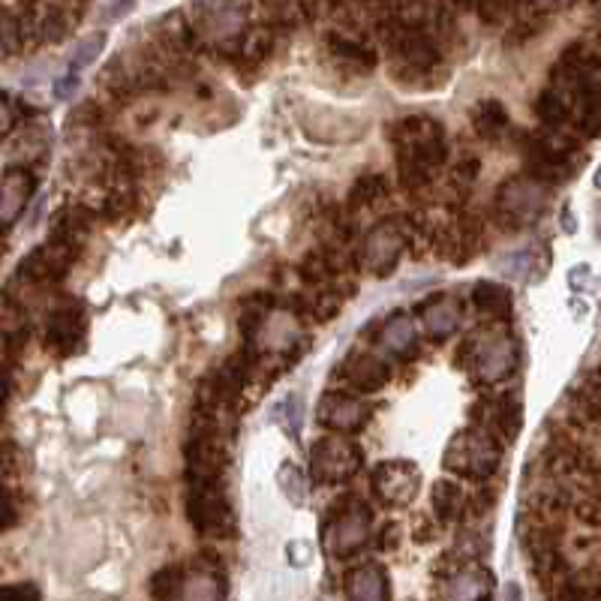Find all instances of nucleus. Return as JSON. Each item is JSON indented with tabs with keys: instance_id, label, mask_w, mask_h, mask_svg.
I'll list each match as a JSON object with an SVG mask.
<instances>
[{
	"instance_id": "nucleus-7",
	"label": "nucleus",
	"mask_w": 601,
	"mask_h": 601,
	"mask_svg": "<svg viewBox=\"0 0 601 601\" xmlns=\"http://www.w3.org/2000/svg\"><path fill=\"white\" fill-rule=\"evenodd\" d=\"M364 463V454L358 448V442H352L349 436H322L313 442L310 448V475L316 484H340L349 481L352 475H358Z\"/></svg>"
},
{
	"instance_id": "nucleus-12",
	"label": "nucleus",
	"mask_w": 601,
	"mask_h": 601,
	"mask_svg": "<svg viewBox=\"0 0 601 601\" xmlns=\"http://www.w3.org/2000/svg\"><path fill=\"white\" fill-rule=\"evenodd\" d=\"M514 367H517V346L505 334L490 337L475 349V370L484 382H502L514 373Z\"/></svg>"
},
{
	"instance_id": "nucleus-2",
	"label": "nucleus",
	"mask_w": 601,
	"mask_h": 601,
	"mask_svg": "<svg viewBox=\"0 0 601 601\" xmlns=\"http://www.w3.org/2000/svg\"><path fill=\"white\" fill-rule=\"evenodd\" d=\"M502 463V445L484 427H469L451 436L442 454V466L460 478L487 481Z\"/></svg>"
},
{
	"instance_id": "nucleus-24",
	"label": "nucleus",
	"mask_w": 601,
	"mask_h": 601,
	"mask_svg": "<svg viewBox=\"0 0 601 601\" xmlns=\"http://www.w3.org/2000/svg\"><path fill=\"white\" fill-rule=\"evenodd\" d=\"M472 124L481 139H499L508 127V112L499 100H481L472 112Z\"/></svg>"
},
{
	"instance_id": "nucleus-8",
	"label": "nucleus",
	"mask_w": 601,
	"mask_h": 601,
	"mask_svg": "<svg viewBox=\"0 0 601 601\" xmlns=\"http://www.w3.org/2000/svg\"><path fill=\"white\" fill-rule=\"evenodd\" d=\"M406 244L409 241H406L403 223L400 220H382L367 232V238L361 244V265L370 274L385 277L397 268V259L406 250Z\"/></svg>"
},
{
	"instance_id": "nucleus-6",
	"label": "nucleus",
	"mask_w": 601,
	"mask_h": 601,
	"mask_svg": "<svg viewBox=\"0 0 601 601\" xmlns=\"http://www.w3.org/2000/svg\"><path fill=\"white\" fill-rule=\"evenodd\" d=\"M382 40L394 58L415 73H427L439 64V40L424 25H403L400 19H382Z\"/></svg>"
},
{
	"instance_id": "nucleus-41",
	"label": "nucleus",
	"mask_w": 601,
	"mask_h": 601,
	"mask_svg": "<svg viewBox=\"0 0 601 601\" xmlns=\"http://www.w3.org/2000/svg\"><path fill=\"white\" fill-rule=\"evenodd\" d=\"M76 88H79V76H70V73H67V76L55 85V97H58V100H67V97H73Z\"/></svg>"
},
{
	"instance_id": "nucleus-28",
	"label": "nucleus",
	"mask_w": 601,
	"mask_h": 601,
	"mask_svg": "<svg viewBox=\"0 0 601 601\" xmlns=\"http://www.w3.org/2000/svg\"><path fill=\"white\" fill-rule=\"evenodd\" d=\"M181 586H184V568L181 565H166L157 574H151V580H148L154 601H181Z\"/></svg>"
},
{
	"instance_id": "nucleus-23",
	"label": "nucleus",
	"mask_w": 601,
	"mask_h": 601,
	"mask_svg": "<svg viewBox=\"0 0 601 601\" xmlns=\"http://www.w3.org/2000/svg\"><path fill=\"white\" fill-rule=\"evenodd\" d=\"M415 322L406 313H394L385 325H382V346L394 355H409L415 346Z\"/></svg>"
},
{
	"instance_id": "nucleus-26",
	"label": "nucleus",
	"mask_w": 601,
	"mask_h": 601,
	"mask_svg": "<svg viewBox=\"0 0 601 601\" xmlns=\"http://www.w3.org/2000/svg\"><path fill=\"white\" fill-rule=\"evenodd\" d=\"M472 304H475L481 313L505 316V313L511 310V289L502 286V283H475V289H472Z\"/></svg>"
},
{
	"instance_id": "nucleus-11",
	"label": "nucleus",
	"mask_w": 601,
	"mask_h": 601,
	"mask_svg": "<svg viewBox=\"0 0 601 601\" xmlns=\"http://www.w3.org/2000/svg\"><path fill=\"white\" fill-rule=\"evenodd\" d=\"M316 418L322 427L334 430L337 436H349V433H358L364 430L367 418H370V409L364 400H358L355 394H346V391H328L322 394L319 406H316Z\"/></svg>"
},
{
	"instance_id": "nucleus-5",
	"label": "nucleus",
	"mask_w": 601,
	"mask_h": 601,
	"mask_svg": "<svg viewBox=\"0 0 601 601\" xmlns=\"http://www.w3.org/2000/svg\"><path fill=\"white\" fill-rule=\"evenodd\" d=\"M547 202H550V193L544 184H538L529 175H514L496 190L493 208H496L502 226L523 229V226H532L544 214Z\"/></svg>"
},
{
	"instance_id": "nucleus-13",
	"label": "nucleus",
	"mask_w": 601,
	"mask_h": 601,
	"mask_svg": "<svg viewBox=\"0 0 601 601\" xmlns=\"http://www.w3.org/2000/svg\"><path fill=\"white\" fill-rule=\"evenodd\" d=\"M85 337V310L76 301H67L61 307L52 310L49 322H46V343L64 355H70L79 340Z\"/></svg>"
},
{
	"instance_id": "nucleus-22",
	"label": "nucleus",
	"mask_w": 601,
	"mask_h": 601,
	"mask_svg": "<svg viewBox=\"0 0 601 601\" xmlns=\"http://www.w3.org/2000/svg\"><path fill=\"white\" fill-rule=\"evenodd\" d=\"M328 46L334 52L337 61L355 67V70H373L376 67V52L373 46L361 43V40H352V37H343V34H331L328 37Z\"/></svg>"
},
{
	"instance_id": "nucleus-16",
	"label": "nucleus",
	"mask_w": 601,
	"mask_h": 601,
	"mask_svg": "<svg viewBox=\"0 0 601 601\" xmlns=\"http://www.w3.org/2000/svg\"><path fill=\"white\" fill-rule=\"evenodd\" d=\"M343 376H346L349 385H355L358 391L373 394V391H379V388L388 382L391 370H388V364H385L382 358H376V355H370V352H352V355L346 358V364H343Z\"/></svg>"
},
{
	"instance_id": "nucleus-39",
	"label": "nucleus",
	"mask_w": 601,
	"mask_h": 601,
	"mask_svg": "<svg viewBox=\"0 0 601 601\" xmlns=\"http://www.w3.org/2000/svg\"><path fill=\"white\" fill-rule=\"evenodd\" d=\"M412 535H415L418 541H433V538L439 535V526H436L430 517H418V520H415V529H412Z\"/></svg>"
},
{
	"instance_id": "nucleus-9",
	"label": "nucleus",
	"mask_w": 601,
	"mask_h": 601,
	"mask_svg": "<svg viewBox=\"0 0 601 601\" xmlns=\"http://www.w3.org/2000/svg\"><path fill=\"white\" fill-rule=\"evenodd\" d=\"M373 493L394 508L409 505L421 490V469L412 460H382L370 475Z\"/></svg>"
},
{
	"instance_id": "nucleus-37",
	"label": "nucleus",
	"mask_w": 601,
	"mask_h": 601,
	"mask_svg": "<svg viewBox=\"0 0 601 601\" xmlns=\"http://www.w3.org/2000/svg\"><path fill=\"white\" fill-rule=\"evenodd\" d=\"M478 13H481V19H490V25H496V22H508V16L514 13V7H505V4H484V7H478Z\"/></svg>"
},
{
	"instance_id": "nucleus-38",
	"label": "nucleus",
	"mask_w": 601,
	"mask_h": 601,
	"mask_svg": "<svg viewBox=\"0 0 601 601\" xmlns=\"http://www.w3.org/2000/svg\"><path fill=\"white\" fill-rule=\"evenodd\" d=\"M400 535H403L400 523H385V529L379 532V547H382V550H397Z\"/></svg>"
},
{
	"instance_id": "nucleus-19",
	"label": "nucleus",
	"mask_w": 601,
	"mask_h": 601,
	"mask_svg": "<svg viewBox=\"0 0 601 601\" xmlns=\"http://www.w3.org/2000/svg\"><path fill=\"white\" fill-rule=\"evenodd\" d=\"M430 499H433L436 520H442V523H457V520L463 517L466 493H463V487H460L457 481H451V478H439V481L433 484Z\"/></svg>"
},
{
	"instance_id": "nucleus-17",
	"label": "nucleus",
	"mask_w": 601,
	"mask_h": 601,
	"mask_svg": "<svg viewBox=\"0 0 601 601\" xmlns=\"http://www.w3.org/2000/svg\"><path fill=\"white\" fill-rule=\"evenodd\" d=\"M451 598L454 601H490L493 598V574L478 562H466L451 574Z\"/></svg>"
},
{
	"instance_id": "nucleus-35",
	"label": "nucleus",
	"mask_w": 601,
	"mask_h": 601,
	"mask_svg": "<svg viewBox=\"0 0 601 601\" xmlns=\"http://www.w3.org/2000/svg\"><path fill=\"white\" fill-rule=\"evenodd\" d=\"M16 517H19V511H16V499H13L10 487H7L4 481H0V532L10 529V526L16 523Z\"/></svg>"
},
{
	"instance_id": "nucleus-18",
	"label": "nucleus",
	"mask_w": 601,
	"mask_h": 601,
	"mask_svg": "<svg viewBox=\"0 0 601 601\" xmlns=\"http://www.w3.org/2000/svg\"><path fill=\"white\" fill-rule=\"evenodd\" d=\"M424 325L433 337H448L460 328L463 319V301L454 295H433L424 307H421Z\"/></svg>"
},
{
	"instance_id": "nucleus-14",
	"label": "nucleus",
	"mask_w": 601,
	"mask_h": 601,
	"mask_svg": "<svg viewBox=\"0 0 601 601\" xmlns=\"http://www.w3.org/2000/svg\"><path fill=\"white\" fill-rule=\"evenodd\" d=\"M34 175L25 169H10L0 181V232H7L34 196Z\"/></svg>"
},
{
	"instance_id": "nucleus-31",
	"label": "nucleus",
	"mask_w": 601,
	"mask_h": 601,
	"mask_svg": "<svg viewBox=\"0 0 601 601\" xmlns=\"http://www.w3.org/2000/svg\"><path fill=\"white\" fill-rule=\"evenodd\" d=\"M499 271H502L508 280H538V274H535V250L526 247V250L508 253V256L499 262Z\"/></svg>"
},
{
	"instance_id": "nucleus-30",
	"label": "nucleus",
	"mask_w": 601,
	"mask_h": 601,
	"mask_svg": "<svg viewBox=\"0 0 601 601\" xmlns=\"http://www.w3.org/2000/svg\"><path fill=\"white\" fill-rule=\"evenodd\" d=\"M337 271V262L325 253V250H316V253H307L304 262L298 265V274L310 283V286H322L325 280H331V274Z\"/></svg>"
},
{
	"instance_id": "nucleus-34",
	"label": "nucleus",
	"mask_w": 601,
	"mask_h": 601,
	"mask_svg": "<svg viewBox=\"0 0 601 601\" xmlns=\"http://www.w3.org/2000/svg\"><path fill=\"white\" fill-rule=\"evenodd\" d=\"M0 601H43L37 583H7L0 586Z\"/></svg>"
},
{
	"instance_id": "nucleus-27",
	"label": "nucleus",
	"mask_w": 601,
	"mask_h": 601,
	"mask_svg": "<svg viewBox=\"0 0 601 601\" xmlns=\"http://www.w3.org/2000/svg\"><path fill=\"white\" fill-rule=\"evenodd\" d=\"M277 487H280V493L292 505H304L307 496H310V481H307L304 469L298 463H292V460L280 463V469H277Z\"/></svg>"
},
{
	"instance_id": "nucleus-3",
	"label": "nucleus",
	"mask_w": 601,
	"mask_h": 601,
	"mask_svg": "<svg viewBox=\"0 0 601 601\" xmlns=\"http://www.w3.org/2000/svg\"><path fill=\"white\" fill-rule=\"evenodd\" d=\"M187 517L205 538H226L235 532V514L223 487V478H190Z\"/></svg>"
},
{
	"instance_id": "nucleus-36",
	"label": "nucleus",
	"mask_w": 601,
	"mask_h": 601,
	"mask_svg": "<svg viewBox=\"0 0 601 601\" xmlns=\"http://www.w3.org/2000/svg\"><path fill=\"white\" fill-rule=\"evenodd\" d=\"M16 106H13V100L7 97V94H0V139L4 136H10L13 133V127H16Z\"/></svg>"
},
{
	"instance_id": "nucleus-25",
	"label": "nucleus",
	"mask_w": 601,
	"mask_h": 601,
	"mask_svg": "<svg viewBox=\"0 0 601 601\" xmlns=\"http://www.w3.org/2000/svg\"><path fill=\"white\" fill-rule=\"evenodd\" d=\"M535 112H538V118H541V124H544L547 130L559 133V130L568 124V118H571V103H568V97H562L559 91L547 88V91H541V97L535 100Z\"/></svg>"
},
{
	"instance_id": "nucleus-40",
	"label": "nucleus",
	"mask_w": 601,
	"mask_h": 601,
	"mask_svg": "<svg viewBox=\"0 0 601 601\" xmlns=\"http://www.w3.org/2000/svg\"><path fill=\"white\" fill-rule=\"evenodd\" d=\"M286 550H289V553H286V556H289V562H295V565H307V562H310V556H313L307 541H292Z\"/></svg>"
},
{
	"instance_id": "nucleus-15",
	"label": "nucleus",
	"mask_w": 601,
	"mask_h": 601,
	"mask_svg": "<svg viewBox=\"0 0 601 601\" xmlns=\"http://www.w3.org/2000/svg\"><path fill=\"white\" fill-rule=\"evenodd\" d=\"M349 601H391V580L379 562H364L352 568L343 580Z\"/></svg>"
},
{
	"instance_id": "nucleus-4",
	"label": "nucleus",
	"mask_w": 601,
	"mask_h": 601,
	"mask_svg": "<svg viewBox=\"0 0 601 601\" xmlns=\"http://www.w3.org/2000/svg\"><path fill=\"white\" fill-rule=\"evenodd\" d=\"M367 541H370V508L355 496L337 499L322 529V547L331 556H349L358 553Z\"/></svg>"
},
{
	"instance_id": "nucleus-29",
	"label": "nucleus",
	"mask_w": 601,
	"mask_h": 601,
	"mask_svg": "<svg viewBox=\"0 0 601 601\" xmlns=\"http://www.w3.org/2000/svg\"><path fill=\"white\" fill-rule=\"evenodd\" d=\"M385 193H388V184H385L382 175H364V178L352 187V193H349V208H352V211L370 208V205H376L379 199H385Z\"/></svg>"
},
{
	"instance_id": "nucleus-33",
	"label": "nucleus",
	"mask_w": 601,
	"mask_h": 601,
	"mask_svg": "<svg viewBox=\"0 0 601 601\" xmlns=\"http://www.w3.org/2000/svg\"><path fill=\"white\" fill-rule=\"evenodd\" d=\"M277 421H283V427H286L289 436H298L301 424H304V397L301 394L283 397V403L277 406Z\"/></svg>"
},
{
	"instance_id": "nucleus-10",
	"label": "nucleus",
	"mask_w": 601,
	"mask_h": 601,
	"mask_svg": "<svg viewBox=\"0 0 601 601\" xmlns=\"http://www.w3.org/2000/svg\"><path fill=\"white\" fill-rule=\"evenodd\" d=\"M73 259H76V247L73 244L49 241V244L37 247L31 256H25L19 277L28 280L31 286H49V283H58V280H64L70 274Z\"/></svg>"
},
{
	"instance_id": "nucleus-1",
	"label": "nucleus",
	"mask_w": 601,
	"mask_h": 601,
	"mask_svg": "<svg viewBox=\"0 0 601 601\" xmlns=\"http://www.w3.org/2000/svg\"><path fill=\"white\" fill-rule=\"evenodd\" d=\"M391 142H394V154H397L400 184L409 193L427 190L436 178V169L448 157L442 124L433 118H424V115L403 118L400 124L391 127Z\"/></svg>"
},
{
	"instance_id": "nucleus-32",
	"label": "nucleus",
	"mask_w": 601,
	"mask_h": 601,
	"mask_svg": "<svg viewBox=\"0 0 601 601\" xmlns=\"http://www.w3.org/2000/svg\"><path fill=\"white\" fill-rule=\"evenodd\" d=\"M103 46H106V34H91L88 40H82V43L76 46L70 64H67V73H70V76H79L85 67H91V64L100 58Z\"/></svg>"
},
{
	"instance_id": "nucleus-20",
	"label": "nucleus",
	"mask_w": 601,
	"mask_h": 601,
	"mask_svg": "<svg viewBox=\"0 0 601 601\" xmlns=\"http://www.w3.org/2000/svg\"><path fill=\"white\" fill-rule=\"evenodd\" d=\"M181 601H223V577L217 568H196L184 574Z\"/></svg>"
},
{
	"instance_id": "nucleus-21",
	"label": "nucleus",
	"mask_w": 601,
	"mask_h": 601,
	"mask_svg": "<svg viewBox=\"0 0 601 601\" xmlns=\"http://www.w3.org/2000/svg\"><path fill=\"white\" fill-rule=\"evenodd\" d=\"M490 409H484V412H490V427H496L499 430V436L505 439V442H514L517 436H520V427H523V406H520V397H502L499 403H487Z\"/></svg>"
},
{
	"instance_id": "nucleus-42",
	"label": "nucleus",
	"mask_w": 601,
	"mask_h": 601,
	"mask_svg": "<svg viewBox=\"0 0 601 601\" xmlns=\"http://www.w3.org/2000/svg\"><path fill=\"white\" fill-rule=\"evenodd\" d=\"M502 601H523V589H520V583H508L505 589H502Z\"/></svg>"
}]
</instances>
